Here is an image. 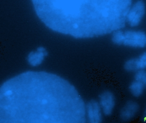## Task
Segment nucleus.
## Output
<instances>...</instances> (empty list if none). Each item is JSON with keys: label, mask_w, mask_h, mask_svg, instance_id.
<instances>
[{"label": "nucleus", "mask_w": 146, "mask_h": 123, "mask_svg": "<svg viewBox=\"0 0 146 123\" xmlns=\"http://www.w3.org/2000/svg\"><path fill=\"white\" fill-rule=\"evenodd\" d=\"M86 107L72 84L56 74L27 71L0 90V123H86Z\"/></svg>", "instance_id": "nucleus-1"}, {"label": "nucleus", "mask_w": 146, "mask_h": 123, "mask_svg": "<svg viewBox=\"0 0 146 123\" xmlns=\"http://www.w3.org/2000/svg\"><path fill=\"white\" fill-rule=\"evenodd\" d=\"M37 16L47 27L76 38L105 35L125 26L130 1L33 0Z\"/></svg>", "instance_id": "nucleus-2"}, {"label": "nucleus", "mask_w": 146, "mask_h": 123, "mask_svg": "<svg viewBox=\"0 0 146 123\" xmlns=\"http://www.w3.org/2000/svg\"><path fill=\"white\" fill-rule=\"evenodd\" d=\"M123 45L135 48L146 47V33L139 30L123 31Z\"/></svg>", "instance_id": "nucleus-3"}, {"label": "nucleus", "mask_w": 146, "mask_h": 123, "mask_svg": "<svg viewBox=\"0 0 146 123\" xmlns=\"http://www.w3.org/2000/svg\"><path fill=\"white\" fill-rule=\"evenodd\" d=\"M146 13V5L144 1H138L131 6L127 14L126 21L131 27L139 26Z\"/></svg>", "instance_id": "nucleus-4"}, {"label": "nucleus", "mask_w": 146, "mask_h": 123, "mask_svg": "<svg viewBox=\"0 0 146 123\" xmlns=\"http://www.w3.org/2000/svg\"><path fill=\"white\" fill-rule=\"evenodd\" d=\"M100 107L106 116H110L112 114L115 105V95L111 91L106 90L100 95Z\"/></svg>", "instance_id": "nucleus-5"}, {"label": "nucleus", "mask_w": 146, "mask_h": 123, "mask_svg": "<svg viewBox=\"0 0 146 123\" xmlns=\"http://www.w3.org/2000/svg\"><path fill=\"white\" fill-rule=\"evenodd\" d=\"M102 108L99 102L92 100H90L86 105V111L89 123H102Z\"/></svg>", "instance_id": "nucleus-6"}, {"label": "nucleus", "mask_w": 146, "mask_h": 123, "mask_svg": "<svg viewBox=\"0 0 146 123\" xmlns=\"http://www.w3.org/2000/svg\"><path fill=\"white\" fill-rule=\"evenodd\" d=\"M139 105L133 100H129L121 109L119 117L122 121L127 122L133 119L139 110Z\"/></svg>", "instance_id": "nucleus-7"}, {"label": "nucleus", "mask_w": 146, "mask_h": 123, "mask_svg": "<svg viewBox=\"0 0 146 123\" xmlns=\"http://www.w3.org/2000/svg\"><path fill=\"white\" fill-rule=\"evenodd\" d=\"M48 55L45 48L42 47L37 48L36 51L29 53L27 57L29 63L33 66L40 65L44 60V57Z\"/></svg>", "instance_id": "nucleus-8"}, {"label": "nucleus", "mask_w": 146, "mask_h": 123, "mask_svg": "<svg viewBox=\"0 0 146 123\" xmlns=\"http://www.w3.org/2000/svg\"><path fill=\"white\" fill-rule=\"evenodd\" d=\"M145 85L141 82L133 81L131 83L129 89L130 92L135 97H139L143 93Z\"/></svg>", "instance_id": "nucleus-9"}, {"label": "nucleus", "mask_w": 146, "mask_h": 123, "mask_svg": "<svg viewBox=\"0 0 146 123\" xmlns=\"http://www.w3.org/2000/svg\"><path fill=\"white\" fill-rule=\"evenodd\" d=\"M123 68L127 72H136L139 70L137 58H133L127 60L123 65Z\"/></svg>", "instance_id": "nucleus-10"}, {"label": "nucleus", "mask_w": 146, "mask_h": 123, "mask_svg": "<svg viewBox=\"0 0 146 123\" xmlns=\"http://www.w3.org/2000/svg\"><path fill=\"white\" fill-rule=\"evenodd\" d=\"M123 31L118 30L112 33L111 40L113 43L116 45H123Z\"/></svg>", "instance_id": "nucleus-11"}, {"label": "nucleus", "mask_w": 146, "mask_h": 123, "mask_svg": "<svg viewBox=\"0 0 146 123\" xmlns=\"http://www.w3.org/2000/svg\"><path fill=\"white\" fill-rule=\"evenodd\" d=\"M134 80L145 85L146 84V70L145 69H141L136 71L134 75Z\"/></svg>", "instance_id": "nucleus-12"}, {"label": "nucleus", "mask_w": 146, "mask_h": 123, "mask_svg": "<svg viewBox=\"0 0 146 123\" xmlns=\"http://www.w3.org/2000/svg\"><path fill=\"white\" fill-rule=\"evenodd\" d=\"M139 70L146 69V51L137 58Z\"/></svg>", "instance_id": "nucleus-13"}, {"label": "nucleus", "mask_w": 146, "mask_h": 123, "mask_svg": "<svg viewBox=\"0 0 146 123\" xmlns=\"http://www.w3.org/2000/svg\"><path fill=\"white\" fill-rule=\"evenodd\" d=\"M142 119L146 123V107L145 110H144V111L143 116H142Z\"/></svg>", "instance_id": "nucleus-14"}, {"label": "nucleus", "mask_w": 146, "mask_h": 123, "mask_svg": "<svg viewBox=\"0 0 146 123\" xmlns=\"http://www.w3.org/2000/svg\"><path fill=\"white\" fill-rule=\"evenodd\" d=\"M145 85H146V84H145Z\"/></svg>", "instance_id": "nucleus-15"}]
</instances>
